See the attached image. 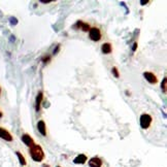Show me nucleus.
<instances>
[{
	"label": "nucleus",
	"instance_id": "f3484780",
	"mask_svg": "<svg viewBox=\"0 0 167 167\" xmlns=\"http://www.w3.org/2000/svg\"><path fill=\"white\" fill-rule=\"evenodd\" d=\"M137 45H137V42H134V43H133V48H132V51H133V52H135V51H136Z\"/></svg>",
	"mask_w": 167,
	"mask_h": 167
},
{
	"label": "nucleus",
	"instance_id": "0eeeda50",
	"mask_svg": "<svg viewBox=\"0 0 167 167\" xmlns=\"http://www.w3.org/2000/svg\"><path fill=\"white\" fill-rule=\"evenodd\" d=\"M73 29H81V30L84 32H89V30L91 29V27L88 23H85L83 21H77L76 23H75L74 26H73Z\"/></svg>",
	"mask_w": 167,
	"mask_h": 167
},
{
	"label": "nucleus",
	"instance_id": "2eb2a0df",
	"mask_svg": "<svg viewBox=\"0 0 167 167\" xmlns=\"http://www.w3.org/2000/svg\"><path fill=\"white\" fill-rule=\"evenodd\" d=\"M111 73H113V75L116 79H119V77H120V72H119L118 67H116V66H114V67L111 68Z\"/></svg>",
	"mask_w": 167,
	"mask_h": 167
},
{
	"label": "nucleus",
	"instance_id": "423d86ee",
	"mask_svg": "<svg viewBox=\"0 0 167 167\" xmlns=\"http://www.w3.org/2000/svg\"><path fill=\"white\" fill-rule=\"evenodd\" d=\"M88 164L90 167H102V165H103V161H102V159L99 157H92L89 160Z\"/></svg>",
	"mask_w": 167,
	"mask_h": 167
},
{
	"label": "nucleus",
	"instance_id": "39448f33",
	"mask_svg": "<svg viewBox=\"0 0 167 167\" xmlns=\"http://www.w3.org/2000/svg\"><path fill=\"white\" fill-rule=\"evenodd\" d=\"M143 76L146 79V82L152 85H155L158 83V77L156 74H154L153 72L151 71H145L143 72Z\"/></svg>",
	"mask_w": 167,
	"mask_h": 167
},
{
	"label": "nucleus",
	"instance_id": "4be33fe9",
	"mask_svg": "<svg viewBox=\"0 0 167 167\" xmlns=\"http://www.w3.org/2000/svg\"><path fill=\"white\" fill-rule=\"evenodd\" d=\"M0 94H1V87H0Z\"/></svg>",
	"mask_w": 167,
	"mask_h": 167
},
{
	"label": "nucleus",
	"instance_id": "6e6552de",
	"mask_svg": "<svg viewBox=\"0 0 167 167\" xmlns=\"http://www.w3.org/2000/svg\"><path fill=\"white\" fill-rule=\"evenodd\" d=\"M21 139H22V141L23 143H25L28 148H30V146H32L34 145V139L32 138V137L29 135V134H27V133H25V134H23L22 137H21Z\"/></svg>",
	"mask_w": 167,
	"mask_h": 167
},
{
	"label": "nucleus",
	"instance_id": "f257e3e1",
	"mask_svg": "<svg viewBox=\"0 0 167 167\" xmlns=\"http://www.w3.org/2000/svg\"><path fill=\"white\" fill-rule=\"evenodd\" d=\"M29 154H30L32 160L35 162H42L45 158L42 145H37V143H34L33 145L29 148Z\"/></svg>",
	"mask_w": 167,
	"mask_h": 167
},
{
	"label": "nucleus",
	"instance_id": "5701e85b",
	"mask_svg": "<svg viewBox=\"0 0 167 167\" xmlns=\"http://www.w3.org/2000/svg\"><path fill=\"white\" fill-rule=\"evenodd\" d=\"M57 167H61V166H57Z\"/></svg>",
	"mask_w": 167,
	"mask_h": 167
},
{
	"label": "nucleus",
	"instance_id": "1a4fd4ad",
	"mask_svg": "<svg viewBox=\"0 0 167 167\" xmlns=\"http://www.w3.org/2000/svg\"><path fill=\"white\" fill-rule=\"evenodd\" d=\"M37 129H38V132L42 136H47V126H45V123L43 120H39L37 122Z\"/></svg>",
	"mask_w": 167,
	"mask_h": 167
},
{
	"label": "nucleus",
	"instance_id": "a211bd4d",
	"mask_svg": "<svg viewBox=\"0 0 167 167\" xmlns=\"http://www.w3.org/2000/svg\"><path fill=\"white\" fill-rule=\"evenodd\" d=\"M59 49H60V45H57V49H56V50H54V55H56L57 53H58Z\"/></svg>",
	"mask_w": 167,
	"mask_h": 167
},
{
	"label": "nucleus",
	"instance_id": "9b49d317",
	"mask_svg": "<svg viewBox=\"0 0 167 167\" xmlns=\"http://www.w3.org/2000/svg\"><path fill=\"white\" fill-rule=\"evenodd\" d=\"M42 100H43V92L42 91H39L37 94V97H36V102H35V109L37 113L40 111V106H42Z\"/></svg>",
	"mask_w": 167,
	"mask_h": 167
},
{
	"label": "nucleus",
	"instance_id": "aec40b11",
	"mask_svg": "<svg viewBox=\"0 0 167 167\" xmlns=\"http://www.w3.org/2000/svg\"><path fill=\"white\" fill-rule=\"evenodd\" d=\"M2 117H3V113H2V111H0V119H1V118H2Z\"/></svg>",
	"mask_w": 167,
	"mask_h": 167
},
{
	"label": "nucleus",
	"instance_id": "20e7f679",
	"mask_svg": "<svg viewBox=\"0 0 167 167\" xmlns=\"http://www.w3.org/2000/svg\"><path fill=\"white\" fill-rule=\"evenodd\" d=\"M0 138L3 139V140H5V141H8V143H10V141L13 140V135H11L10 132L3 127H0Z\"/></svg>",
	"mask_w": 167,
	"mask_h": 167
},
{
	"label": "nucleus",
	"instance_id": "4468645a",
	"mask_svg": "<svg viewBox=\"0 0 167 167\" xmlns=\"http://www.w3.org/2000/svg\"><path fill=\"white\" fill-rule=\"evenodd\" d=\"M161 90H162V92H163L164 94H166V92H167V77H164L163 81H162Z\"/></svg>",
	"mask_w": 167,
	"mask_h": 167
},
{
	"label": "nucleus",
	"instance_id": "7ed1b4c3",
	"mask_svg": "<svg viewBox=\"0 0 167 167\" xmlns=\"http://www.w3.org/2000/svg\"><path fill=\"white\" fill-rule=\"evenodd\" d=\"M89 38H90L92 42H99L100 39L102 38V33L100 31L99 28L97 27H93L89 30Z\"/></svg>",
	"mask_w": 167,
	"mask_h": 167
},
{
	"label": "nucleus",
	"instance_id": "412c9836",
	"mask_svg": "<svg viewBox=\"0 0 167 167\" xmlns=\"http://www.w3.org/2000/svg\"><path fill=\"white\" fill-rule=\"evenodd\" d=\"M42 166H43V167H50V165H45V164H43Z\"/></svg>",
	"mask_w": 167,
	"mask_h": 167
},
{
	"label": "nucleus",
	"instance_id": "ddd939ff",
	"mask_svg": "<svg viewBox=\"0 0 167 167\" xmlns=\"http://www.w3.org/2000/svg\"><path fill=\"white\" fill-rule=\"evenodd\" d=\"M16 155H17L18 158H19V161H20V163H21V165H26L27 161H26V159H25V157L22 155V153L21 152H16Z\"/></svg>",
	"mask_w": 167,
	"mask_h": 167
},
{
	"label": "nucleus",
	"instance_id": "f03ea898",
	"mask_svg": "<svg viewBox=\"0 0 167 167\" xmlns=\"http://www.w3.org/2000/svg\"><path fill=\"white\" fill-rule=\"evenodd\" d=\"M152 122H153V118L151 115H148V114H143V115L140 116V119H139V123H140V127L143 128V129H148V128H150V126L152 125Z\"/></svg>",
	"mask_w": 167,
	"mask_h": 167
},
{
	"label": "nucleus",
	"instance_id": "f8f14e48",
	"mask_svg": "<svg viewBox=\"0 0 167 167\" xmlns=\"http://www.w3.org/2000/svg\"><path fill=\"white\" fill-rule=\"evenodd\" d=\"M101 52L103 53L104 55H108L113 52V45L109 42H104L103 45H101Z\"/></svg>",
	"mask_w": 167,
	"mask_h": 167
},
{
	"label": "nucleus",
	"instance_id": "6ab92c4d",
	"mask_svg": "<svg viewBox=\"0 0 167 167\" xmlns=\"http://www.w3.org/2000/svg\"><path fill=\"white\" fill-rule=\"evenodd\" d=\"M148 0H145V1H141L140 3H141V4H146V3H148Z\"/></svg>",
	"mask_w": 167,
	"mask_h": 167
},
{
	"label": "nucleus",
	"instance_id": "9d476101",
	"mask_svg": "<svg viewBox=\"0 0 167 167\" xmlns=\"http://www.w3.org/2000/svg\"><path fill=\"white\" fill-rule=\"evenodd\" d=\"M87 160H88V157L86 156L85 154H79L77 155L76 157L73 159V163L74 164H81V165H83L87 162Z\"/></svg>",
	"mask_w": 167,
	"mask_h": 167
},
{
	"label": "nucleus",
	"instance_id": "dca6fc26",
	"mask_svg": "<svg viewBox=\"0 0 167 167\" xmlns=\"http://www.w3.org/2000/svg\"><path fill=\"white\" fill-rule=\"evenodd\" d=\"M42 61L45 64L49 63L50 61H51V56H50V55H45V56H43L42 58Z\"/></svg>",
	"mask_w": 167,
	"mask_h": 167
}]
</instances>
